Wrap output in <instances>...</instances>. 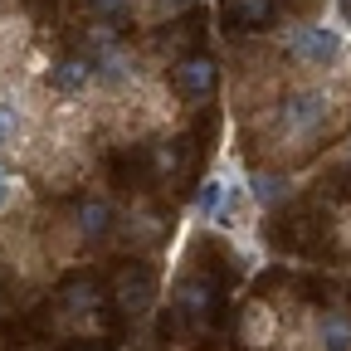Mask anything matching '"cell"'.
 <instances>
[{
  "label": "cell",
  "instance_id": "obj_3",
  "mask_svg": "<svg viewBox=\"0 0 351 351\" xmlns=\"http://www.w3.org/2000/svg\"><path fill=\"white\" fill-rule=\"evenodd\" d=\"M283 337V313L263 298H249L239 313V346L244 351H274Z\"/></svg>",
  "mask_w": 351,
  "mask_h": 351
},
{
  "label": "cell",
  "instance_id": "obj_20",
  "mask_svg": "<svg viewBox=\"0 0 351 351\" xmlns=\"http://www.w3.org/2000/svg\"><path fill=\"white\" fill-rule=\"evenodd\" d=\"M346 166H351V147H346Z\"/></svg>",
  "mask_w": 351,
  "mask_h": 351
},
{
  "label": "cell",
  "instance_id": "obj_13",
  "mask_svg": "<svg viewBox=\"0 0 351 351\" xmlns=\"http://www.w3.org/2000/svg\"><path fill=\"white\" fill-rule=\"evenodd\" d=\"M249 191H254L258 205H278V200L293 195V181H288V176H278V171H258V176H249Z\"/></svg>",
  "mask_w": 351,
  "mask_h": 351
},
{
  "label": "cell",
  "instance_id": "obj_18",
  "mask_svg": "<svg viewBox=\"0 0 351 351\" xmlns=\"http://www.w3.org/2000/svg\"><path fill=\"white\" fill-rule=\"evenodd\" d=\"M186 5H191V0H147L142 15H147V20H166V15H176V10H186Z\"/></svg>",
  "mask_w": 351,
  "mask_h": 351
},
{
  "label": "cell",
  "instance_id": "obj_9",
  "mask_svg": "<svg viewBox=\"0 0 351 351\" xmlns=\"http://www.w3.org/2000/svg\"><path fill=\"white\" fill-rule=\"evenodd\" d=\"M215 78H219V64L210 54H186L181 64H176V83H181V93L191 103H205L215 93Z\"/></svg>",
  "mask_w": 351,
  "mask_h": 351
},
{
  "label": "cell",
  "instance_id": "obj_8",
  "mask_svg": "<svg viewBox=\"0 0 351 351\" xmlns=\"http://www.w3.org/2000/svg\"><path fill=\"white\" fill-rule=\"evenodd\" d=\"M73 230H78V239L103 244V239L117 234V210H112L103 195H88V200H78V210H73Z\"/></svg>",
  "mask_w": 351,
  "mask_h": 351
},
{
  "label": "cell",
  "instance_id": "obj_14",
  "mask_svg": "<svg viewBox=\"0 0 351 351\" xmlns=\"http://www.w3.org/2000/svg\"><path fill=\"white\" fill-rule=\"evenodd\" d=\"M98 302H103V293H98V283H88V278H78V283L64 288V313L69 317H88Z\"/></svg>",
  "mask_w": 351,
  "mask_h": 351
},
{
  "label": "cell",
  "instance_id": "obj_4",
  "mask_svg": "<svg viewBox=\"0 0 351 351\" xmlns=\"http://www.w3.org/2000/svg\"><path fill=\"white\" fill-rule=\"evenodd\" d=\"M44 88H49L59 103L83 98L88 88H98V78H93V59H88V54H64V59H54L49 69H44Z\"/></svg>",
  "mask_w": 351,
  "mask_h": 351
},
{
  "label": "cell",
  "instance_id": "obj_6",
  "mask_svg": "<svg viewBox=\"0 0 351 351\" xmlns=\"http://www.w3.org/2000/svg\"><path fill=\"white\" fill-rule=\"evenodd\" d=\"M152 293H156L152 269H147V263H132V269H122V278H117V288H112V302H117V313L137 317V313H147V307H152Z\"/></svg>",
  "mask_w": 351,
  "mask_h": 351
},
{
  "label": "cell",
  "instance_id": "obj_16",
  "mask_svg": "<svg viewBox=\"0 0 351 351\" xmlns=\"http://www.w3.org/2000/svg\"><path fill=\"white\" fill-rule=\"evenodd\" d=\"M15 142H25V117L15 103H0V152H10Z\"/></svg>",
  "mask_w": 351,
  "mask_h": 351
},
{
  "label": "cell",
  "instance_id": "obj_5",
  "mask_svg": "<svg viewBox=\"0 0 351 351\" xmlns=\"http://www.w3.org/2000/svg\"><path fill=\"white\" fill-rule=\"evenodd\" d=\"M176 313H181L191 327H205L210 313H215V283L210 274H186L176 283Z\"/></svg>",
  "mask_w": 351,
  "mask_h": 351
},
{
  "label": "cell",
  "instance_id": "obj_7",
  "mask_svg": "<svg viewBox=\"0 0 351 351\" xmlns=\"http://www.w3.org/2000/svg\"><path fill=\"white\" fill-rule=\"evenodd\" d=\"M234 195H239V186L230 181L225 171H215V176H205L200 191H195V215H200V219H215V225H225L230 210H234Z\"/></svg>",
  "mask_w": 351,
  "mask_h": 351
},
{
  "label": "cell",
  "instance_id": "obj_1",
  "mask_svg": "<svg viewBox=\"0 0 351 351\" xmlns=\"http://www.w3.org/2000/svg\"><path fill=\"white\" fill-rule=\"evenodd\" d=\"M341 117H346V103L332 93V88H293V93H283L278 98V132L274 137L288 147H313L322 132H332V127H341Z\"/></svg>",
  "mask_w": 351,
  "mask_h": 351
},
{
  "label": "cell",
  "instance_id": "obj_15",
  "mask_svg": "<svg viewBox=\"0 0 351 351\" xmlns=\"http://www.w3.org/2000/svg\"><path fill=\"white\" fill-rule=\"evenodd\" d=\"M83 10L93 15L98 25H117L122 29V20L137 15V0H83Z\"/></svg>",
  "mask_w": 351,
  "mask_h": 351
},
{
  "label": "cell",
  "instance_id": "obj_19",
  "mask_svg": "<svg viewBox=\"0 0 351 351\" xmlns=\"http://www.w3.org/2000/svg\"><path fill=\"white\" fill-rule=\"evenodd\" d=\"M15 191H20V181H15V171H5V166H0V210H5V205L15 200Z\"/></svg>",
  "mask_w": 351,
  "mask_h": 351
},
{
  "label": "cell",
  "instance_id": "obj_17",
  "mask_svg": "<svg viewBox=\"0 0 351 351\" xmlns=\"http://www.w3.org/2000/svg\"><path fill=\"white\" fill-rule=\"evenodd\" d=\"M152 166H156V176L166 181V176H176V166H181V152H176L171 142H156L152 147Z\"/></svg>",
  "mask_w": 351,
  "mask_h": 351
},
{
  "label": "cell",
  "instance_id": "obj_2",
  "mask_svg": "<svg viewBox=\"0 0 351 351\" xmlns=\"http://www.w3.org/2000/svg\"><path fill=\"white\" fill-rule=\"evenodd\" d=\"M283 54L313 73H332L337 64H346V34L332 20H302L293 29H283Z\"/></svg>",
  "mask_w": 351,
  "mask_h": 351
},
{
  "label": "cell",
  "instance_id": "obj_12",
  "mask_svg": "<svg viewBox=\"0 0 351 351\" xmlns=\"http://www.w3.org/2000/svg\"><path fill=\"white\" fill-rule=\"evenodd\" d=\"M317 351H351V317L346 313L317 317Z\"/></svg>",
  "mask_w": 351,
  "mask_h": 351
},
{
  "label": "cell",
  "instance_id": "obj_11",
  "mask_svg": "<svg viewBox=\"0 0 351 351\" xmlns=\"http://www.w3.org/2000/svg\"><path fill=\"white\" fill-rule=\"evenodd\" d=\"M117 230H122V239H127L132 249H147V244H156V239L166 234V219H161L156 210H132V215L117 219Z\"/></svg>",
  "mask_w": 351,
  "mask_h": 351
},
{
  "label": "cell",
  "instance_id": "obj_10",
  "mask_svg": "<svg viewBox=\"0 0 351 351\" xmlns=\"http://www.w3.org/2000/svg\"><path fill=\"white\" fill-rule=\"evenodd\" d=\"M278 15V0H225V25L234 29H269Z\"/></svg>",
  "mask_w": 351,
  "mask_h": 351
}]
</instances>
